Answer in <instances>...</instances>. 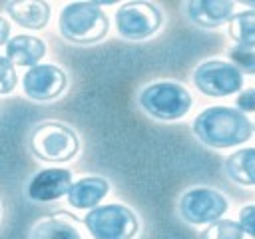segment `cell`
I'll return each instance as SVG.
<instances>
[{"mask_svg":"<svg viewBox=\"0 0 255 239\" xmlns=\"http://www.w3.org/2000/svg\"><path fill=\"white\" fill-rule=\"evenodd\" d=\"M193 133L203 145L225 149L245 143L253 133V123L237 108L211 106L195 116Z\"/></svg>","mask_w":255,"mask_h":239,"instance_id":"6da1fadb","label":"cell"},{"mask_svg":"<svg viewBox=\"0 0 255 239\" xmlns=\"http://www.w3.org/2000/svg\"><path fill=\"white\" fill-rule=\"evenodd\" d=\"M58 30L64 40L90 46L106 38L110 18L98 2H70L58 14Z\"/></svg>","mask_w":255,"mask_h":239,"instance_id":"7a4b0ae2","label":"cell"},{"mask_svg":"<svg viewBox=\"0 0 255 239\" xmlns=\"http://www.w3.org/2000/svg\"><path fill=\"white\" fill-rule=\"evenodd\" d=\"M137 104L153 120L173 121L187 116V112L193 106V98L185 86L171 80H159L141 88Z\"/></svg>","mask_w":255,"mask_h":239,"instance_id":"3957f363","label":"cell"},{"mask_svg":"<svg viewBox=\"0 0 255 239\" xmlns=\"http://www.w3.org/2000/svg\"><path fill=\"white\" fill-rule=\"evenodd\" d=\"M28 145L34 157L48 163H66L80 151L78 133L70 125L54 120L38 123L30 133Z\"/></svg>","mask_w":255,"mask_h":239,"instance_id":"277c9868","label":"cell"},{"mask_svg":"<svg viewBox=\"0 0 255 239\" xmlns=\"http://www.w3.org/2000/svg\"><path fill=\"white\" fill-rule=\"evenodd\" d=\"M84 225L92 239H133L139 231V221L133 209L122 203H108L90 209Z\"/></svg>","mask_w":255,"mask_h":239,"instance_id":"5b68a950","label":"cell"},{"mask_svg":"<svg viewBox=\"0 0 255 239\" xmlns=\"http://www.w3.org/2000/svg\"><path fill=\"white\" fill-rule=\"evenodd\" d=\"M229 209L227 197L213 187H191L179 197V215L191 225H209Z\"/></svg>","mask_w":255,"mask_h":239,"instance_id":"8992f818","label":"cell"},{"mask_svg":"<svg viewBox=\"0 0 255 239\" xmlns=\"http://www.w3.org/2000/svg\"><path fill=\"white\" fill-rule=\"evenodd\" d=\"M163 24L161 10L151 2H126L116 10V30L126 40H145Z\"/></svg>","mask_w":255,"mask_h":239,"instance_id":"52a82bcc","label":"cell"},{"mask_svg":"<svg viewBox=\"0 0 255 239\" xmlns=\"http://www.w3.org/2000/svg\"><path fill=\"white\" fill-rule=\"evenodd\" d=\"M195 88L209 98H225L243 88V74L225 60H205L193 70Z\"/></svg>","mask_w":255,"mask_h":239,"instance_id":"ba28073f","label":"cell"},{"mask_svg":"<svg viewBox=\"0 0 255 239\" xmlns=\"http://www.w3.org/2000/svg\"><path fill=\"white\" fill-rule=\"evenodd\" d=\"M68 86L66 72L56 64H36L22 76V92L34 102H52Z\"/></svg>","mask_w":255,"mask_h":239,"instance_id":"9c48e42d","label":"cell"},{"mask_svg":"<svg viewBox=\"0 0 255 239\" xmlns=\"http://www.w3.org/2000/svg\"><path fill=\"white\" fill-rule=\"evenodd\" d=\"M72 185V171L66 167H46L34 173L28 181V197L38 203H50L68 193Z\"/></svg>","mask_w":255,"mask_h":239,"instance_id":"30bf717a","label":"cell"},{"mask_svg":"<svg viewBox=\"0 0 255 239\" xmlns=\"http://www.w3.org/2000/svg\"><path fill=\"white\" fill-rule=\"evenodd\" d=\"M110 181L100 175H86L72 181L68 189V203L74 209H94L108 195Z\"/></svg>","mask_w":255,"mask_h":239,"instance_id":"8fae6325","label":"cell"},{"mask_svg":"<svg viewBox=\"0 0 255 239\" xmlns=\"http://www.w3.org/2000/svg\"><path fill=\"white\" fill-rule=\"evenodd\" d=\"M235 4L229 0H191L185 4L189 20L201 28H217L233 16Z\"/></svg>","mask_w":255,"mask_h":239,"instance_id":"7c38bea8","label":"cell"},{"mask_svg":"<svg viewBox=\"0 0 255 239\" xmlns=\"http://www.w3.org/2000/svg\"><path fill=\"white\" fill-rule=\"evenodd\" d=\"M46 56V44L32 34H16L6 42V60L16 68H32Z\"/></svg>","mask_w":255,"mask_h":239,"instance_id":"4fadbf2b","label":"cell"},{"mask_svg":"<svg viewBox=\"0 0 255 239\" xmlns=\"http://www.w3.org/2000/svg\"><path fill=\"white\" fill-rule=\"evenodd\" d=\"M4 12L22 28L42 30L50 20V4L40 0H22V2H6Z\"/></svg>","mask_w":255,"mask_h":239,"instance_id":"5bb4252c","label":"cell"},{"mask_svg":"<svg viewBox=\"0 0 255 239\" xmlns=\"http://www.w3.org/2000/svg\"><path fill=\"white\" fill-rule=\"evenodd\" d=\"M30 239H82V233L68 213H60L36 221L30 229Z\"/></svg>","mask_w":255,"mask_h":239,"instance_id":"9a60e30c","label":"cell"},{"mask_svg":"<svg viewBox=\"0 0 255 239\" xmlns=\"http://www.w3.org/2000/svg\"><path fill=\"white\" fill-rule=\"evenodd\" d=\"M223 169L235 183L255 185V147H243L227 155Z\"/></svg>","mask_w":255,"mask_h":239,"instance_id":"2e32d148","label":"cell"},{"mask_svg":"<svg viewBox=\"0 0 255 239\" xmlns=\"http://www.w3.org/2000/svg\"><path fill=\"white\" fill-rule=\"evenodd\" d=\"M229 36L241 48L255 50V10H243L229 18Z\"/></svg>","mask_w":255,"mask_h":239,"instance_id":"e0dca14e","label":"cell"},{"mask_svg":"<svg viewBox=\"0 0 255 239\" xmlns=\"http://www.w3.org/2000/svg\"><path fill=\"white\" fill-rule=\"evenodd\" d=\"M243 229L239 221L233 219H217L209 223L201 233L199 239H243Z\"/></svg>","mask_w":255,"mask_h":239,"instance_id":"ac0fdd59","label":"cell"},{"mask_svg":"<svg viewBox=\"0 0 255 239\" xmlns=\"http://www.w3.org/2000/svg\"><path fill=\"white\" fill-rule=\"evenodd\" d=\"M229 58L231 64L243 74H255V50L249 48H241V46H233L229 50Z\"/></svg>","mask_w":255,"mask_h":239,"instance_id":"d6986e66","label":"cell"},{"mask_svg":"<svg viewBox=\"0 0 255 239\" xmlns=\"http://www.w3.org/2000/svg\"><path fill=\"white\" fill-rule=\"evenodd\" d=\"M18 84L16 68L6 60V56H0V96L12 94Z\"/></svg>","mask_w":255,"mask_h":239,"instance_id":"ffe728a7","label":"cell"},{"mask_svg":"<svg viewBox=\"0 0 255 239\" xmlns=\"http://www.w3.org/2000/svg\"><path fill=\"white\" fill-rule=\"evenodd\" d=\"M239 225L243 233L251 235L255 239V205H245L239 211Z\"/></svg>","mask_w":255,"mask_h":239,"instance_id":"44dd1931","label":"cell"},{"mask_svg":"<svg viewBox=\"0 0 255 239\" xmlns=\"http://www.w3.org/2000/svg\"><path fill=\"white\" fill-rule=\"evenodd\" d=\"M235 104H237V110H239L241 114H247V112H255V88L243 90V92L237 96Z\"/></svg>","mask_w":255,"mask_h":239,"instance_id":"7402d4cb","label":"cell"},{"mask_svg":"<svg viewBox=\"0 0 255 239\" xmlns=\"http://www.w3.org/2000/svg\"><path fill=\"white\" fill-rule=\"evenodd\" d=\"M10 40V22L0 14V46H6Z\"/></svg>","mask_w":255,"mask_h":239,"instance_id":"603a6c76","label":"cell"},{"mask_svg":"<svg viewBox=\"0 0 255 239\" xmlns=\"http://www.w3.org/2000/svg\"><path fill=\"white\" fill-rule=\"evenodd\" d=\"M245 4H247V6H255V2H245Z\"/></svg>","mask_w":255,"mask_h":239,"instance_id":"cb8c5ba5","label":"cell"}]
</instances>
